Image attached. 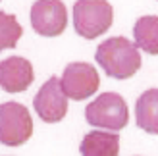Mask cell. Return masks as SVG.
<instances>
[{"instance_id":"1","label":"cell","mask_w":158,"mask_h":156,"mask_svg":"<svg viewBox=\"0 0 158 156\" xmlns=\"http://www.w3.org/2000/svg\"><path fill=\"white\" fill-rule=\"evenodd\" d=\"M97 64L114 79H129L141 68L139 46L125 37H110L102 41L94 54Z\"/></svg>"},{"instance_id":"2","label":"cell","mask_w":158,"mask_h":156,"mask_svg":"<svg viewBox=\"0 0 158 156\" xmlns=\"http://www.w3.org/2000/svg\"><path fill=\"white\" fill-rule=\"evenodd\" d=\"M114 10L108 0H77L73 4V29L83 39H97L112 27Z\"/></svg>"},{"instance_id":"3","label":"cell","mask_w":158,"mask_h":156,"mask_svg":"<svg viewBox=\"0 0 158 156\" xmlns=\"http://www.w3.org/2000/svg\"><path fill=\"white\" fill-rule=\"evenodd\" d=\"M85 120L93 127L122 131L129 121V110L122 95L118 92H102L85 108Z\"/></svg>"},{"instance_id":"4","label":"cell","mask_w":158,"mask_h":156,"mask_svg":"<svg viewBox=\"0 0 158 156\" xmlns=\"http://www.w3.org/2000/svg\"><path fill=\"white\" fill-rule=\"evenodd\" d=\"M33 135V118L19 102L0 104V145L19 146Z\"/></svg>"},{"instance_id":"5","label":"cell","mask_w":158,"mask_h":156,"mask_svg":"<svg viewBox=\"0 0 158 156\" xmlns=\"http://www.w3.org/2000/svg\"><path fill=\"white\" fill-rule=\"evenodd\" d=\"M35 112L46 123H58L68 114V95L62 87V79L52 75L33 98Z\"/></svg>"},{"instance_id":"6","label":"cell","mask_w":158,"mask_h":156,"mask_svg":"<svg viewBox=\"0 0 158 156\" xmlns=\"http://www.w3.org/2000/svg\"><path fill=\"white\" fill-rule=\"evenodd\" d=\"M68 25V10L62 0H37L31 6V27L41 37H58Z\"/></svg>"},{"instance_id":"7","label":"cell","mask_w":158,"mask_h":156,"mask_svg":"<svg viewBox=\"0 0 158 156\" xmlns=\"http://www.w3.org/2000/svg\"><path fill=\"white\" fill-rule=\"evenodd\" d=\"M62 87L68 98L85 100L93 96L100 87L98 72L87 62H72L62 73Z\"/></svg>"},{"instance_id":"8","label":"cell","mask_w":158,"mask_h":156,"mask_svg":"<svg viewBox=\"0 0 158 156\" xmlns=\"http://www.w3.org/2000/svg\"><path fill=\"white\" fill-rule=\"evenodd\" d=\"M35 73L27 58L10 56L0 62V87L6 92H23L33 83Z\"/></svg>"},{"instance_id":"9","label":"cell","mask_w":158,"mask_h":156,"mask_svg":"<svg viewBox=\"0 0 158 156\" xmlns=\"http://www.w3.org/2000/svg\"><path fill=\"white\" fill-rule=\"evenodd\" d=\"M81 156H118L120 154V135L106 131H91L79 145Z\"/></svg>"},{"instance_id":"10","label":"cell","mask_w":158,"mask_h":156,"mask_svg":"<svg viewBox=\"0 0 158 156\" xmlns=\"http://www.w3.org/2000/svg\"><path fill=\"white\" fill-rule=\"evenodd\" d=\"M137 125L151 135H158V89H148L135 104Z\"/></svg>"},{"instance_id":"11","label":"cell","mask_w":158,"mask_h":156,"mask_svg":"<svg viewBox=\"0 0 158 156\" xmlns=\"http://www.w3.org/2000/svg\"><path fill=\"white\" fill-rule=\"evenodd\" d=\"M133 39L139 50L158 56V15H143L133 25Z\"/></svg>"},{"instance_id":"12","label":"cell","mask_w":158,"mask_h":156,"mask_svg":"<svg viewBox=\"0 0 158 156\" xmlns=\"http://www.w3.org/2000/svg\"><path fill=\"white\" fill-rule=\"evenodd\" d=\"M23 35V27L19 25V21L15 15L0 12V52L14 48L18 41Z\"/></svg>"}]
</instances>
